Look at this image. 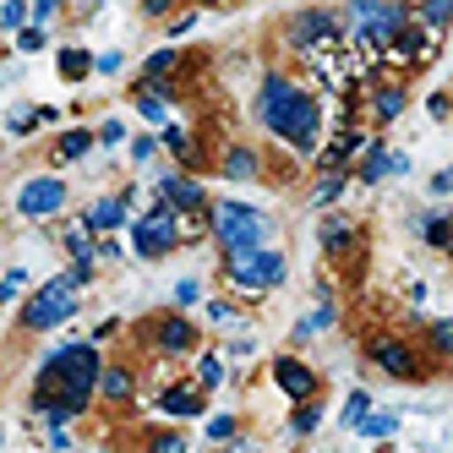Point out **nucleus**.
<instances>
[{"mask_svg": "<svg viewBox=\"0 0 453 453\" xmlns=\"http://www.w3.org/2000/svg\"><path fill=\"white\" fill-rule=\"evenodd\" d=\"M66 208V180L60 175H34V180H22V191H17V213L22 219H50V213H60Z\"/></svg>", "mask_w": 453, "mask_h": 453, "instance_id": "obj_9", "label": "nucleus"}, {"mask_svg": "<svg viewBox=\"0 0 453 453\" xmlns=\"http://www.w3.org/2000/svg\"><path fill=\"white\" fill-rule=\"evenodd\" d=\"M126 213H132V208H126L120 197H99V203H93V208L82 213V230L104 241L110 230H126Z\"/></svg>", "mask_w": 453, "mask_h": 453, "instance_id": "obj_14", "label": "nucleus"}, {"mask_svg": "<svg viewBox=\"0 0 453 453\" xmlns=\"http://www.w3.org/2000/svg\"><path fill=\"white\" fill-rule=\"evenodd\" d=\"M44 442H50L55 453H66V448H72V437H66V432H60V426H50V437H44Z\"/></svg>", "mask_w": 453, "mask_h": 453, "instance_id": "obj_49", "label": "nucleus"}, {"mask_svg": "<svg viewBox=\"0 0 453 453\" xmlns=\"http://www.w3.org/2000/svg\"><path fill=\"white\" fill-rule=\"evenodd\" d=\"M420 235H426V246H432V251H448V241H453L448 213H426V219H420Z\"/></svg>", "mask_w": 453, "mask_h": 453, "instance_id": "obj_25", "label": "nucleus"}, {"mask_svg": "<svg viewBox=\"0 0 453 453\" xmlns=\"http://www.w3.org/2000/svg\"><path fill=\"white\" fill-rule=\"evenodd\" d=\"M175 66H180V50H153L148 66H142V82H165Z\"/></svg>", "mask_w": 453, "mask_h": 453, "instance_id": "obj_26", "label": "nucleus"}, {"mask_svg": "<svg viewBox=\"0 0 453 453\" xmlns=\"http://www.w3.org/2000/svg\"><path fill=\"white\" fill-rule=\"evenodd\" d=\"M344 186H349V175H344V170L322 175V180L311 186V208H328V203H339V197H344Z\"/></svg>", "mask_w": 453, "mask_h": 453, "instance_id": "obj_24", "label": "nucleus"}, {"mask_svg": "<svg viewBox=\"0 0 453 453\" xmlns=\"http://www.w3.org/2000/svg\"><path fill=\"white\" fill-rule=\"evenodd\" d=\"M448 17H453V0H432V6L410 12V22H420V34H426V27H442Z\"/></svg>", "mask_w": 453, "mask_h": 453, "instance_id": "obj_28", "label": "nucleus"}, {"mask_svg": "<svg viewBox=\"0 0 453 453\" xmlns=\"http://www.w3.org/2000/svg\"><path fill=\"white\" fill-rule=\"evenodd\" d=\"M284 44L296 55H317V50H339L344 44V27H339V12H296L284 22Z\"/></svg>", "mask_w": 453, "mask_h": 453, "instance_id": "obj_6", "label": "nucleus"}, {"mask_svg": "<svg viewBox=\"0 0 453 453\" xmlns=\"http://www.w3.org/2000/svg\"><path fill=\"white\" fill-rule=\"evenodd\" d=\"M99 349L93 344H60L44 355V366H39V388H34V410L50 420V426H66L72 415L88 410V399L99 394Z\"/></svg>", "mask_w": 453, "mask_h": 453, "instance_id": "obj_1", "label": "nucleus"}, {"mask_svg": "<svg viewBox=\"0 0 453 453\" xmlns=\"http://www.w3.org/2000/svg\"><path fill=\"white\" fill-rule=\"evenodd\" d=\"M317 426H322V404H317V399H306L296 415H289V432H296V437H311Z\"/></svg>", "mask_w": 453, "mask_h": 453, "instance_id": "obj_27", "label": "nucleus"}, {"mask_svg": "<svg viewBox=\"0 0 453 453\" xmlns=\"http://www.w3.org/2000/svg\"><path fill=\"white\" fill-rule=\"evenodd\" d=\"M158 142H165V148H170V153L180 158V165H197V158H203V153H197V142H191V132H186V126H165V137H158Z\"/></svg>", "mask_w": 453, "mask_h": 453, "instance_id": "obj_22", "label": "nucleus"}, {"mask_svg": "<svg viewBox=\"0 0 453 453\" xmlns=\"http://www.w3.org/2000/svg\"><path fill=\"white\" fill-rule=\"evenodd\" d=\"M158 203H165L170 213H180V219H186V213H208V191L191 180V175H180V170H175V175L158 180Z\"/></svg>", "mask_w": 453, "mask_h": 453, "instance_id": "obj_10", "label": "nucleus"}, {"mask_svg": "<svg viewBox=\"0 0 453 453\" xmlns=\"http://www.w3.org/2000/svg\"><path fill=\"white\" fill-rule=\"evenodd\" d=\"M208 322H219V328H235V322H241V311H235L230 301H208Z\"/></svg>", "mask_w": 453, "mask_h": 453, "instance_id": "obj_38", "label": "nucleus"}, {"mask_svg": "<svg viewBox=\"0 0 453 453\" xmlns=\"http://www.w3.org/2000/svg\"><path fill=\"white\" fill-rule=\"evenodd\" d=\"M22 289H27V268H12L6 279H0V306H6V301H17Z\"/></svg>", "mask_w": 453, "mask_h": 453, "instance_id": "obj_37", "label": "nucleus"}, {"mask_svg": "<svg viewBox=\"0 0 453 453\" xmlns=\"http://www.w3.org/2000/svg\"><path fill=\"white\" fill-rule=\"evenodd\" d=\"M0 27H6V34H22V27H27V6H22V0H6V6H0Z\"/></svg>", "mask_w": 453, "mask_h": 453, "instance_id": "obj_35", "label": "nucleus"}, {"mask_svg": "<svg viewBox=\"0 0 453 453\" xmlns=\"http://www.w3.org/2000/svg\"><path fill=\"white\" fill-rule=\"evenodd\" d=\"M366 415H372V394H366V388H355V394L344 399V426L355 432V426H361Z\"/></svg>", "mask_w": 453, "mask_h": 453, "instance_id": "obj_30", "label": "nucleus"}, {"mask_svg": "<svg viewBox=\"0 0 453 453\" xmlns=\"http://www.w3.org/2000/svg\"><path fill=\"white\" fill-rule=\"evenodd\" d=\"M93 142H104V148H115V142H126V126L120 120H104L99 132H93Z\"/></svg>", "mask_w": 453, "mask_h": 453, "instance_id": "obj_41", "label": "nucleus"}, {"mask_svg": "<svg viewBox=\"0 0 453 453\" xmlns=\"http://www.w3.org/2000/svg\"><path fill=\"white\" fill-rule=\"evenodd\" d=\"M448 191H453V175L437 170V175H432V197H448Z\"/></svg>", "mask_w": 453, "mask_h": 453, "instance_id": "obj_48", "label": "nucleus"}, {"mask_svg": "<svg viewBox=\"0 0 453 453\" xmlns=\"http://www.w3.org/2000/svg\"><path fill=\"white\" fill-rule=\"evenodd\" d=\"M224 382V361L219 355H197V388H219Z\"/></svg>", "mask_w": 453, "mask_h": 453, "instance_id": "obj_34", "label": "nucleus"}, {"mask_svg": "<svg viewBox=\"0 0 453 453\" xmlns=\"http://www.w3.org/2000/svg\"><path fill=\"white\" fill-rule=\"evenodd\" d=\"M224 453H257V448H251V442H241V437H235V442H230V448H224Z\"/></svg>", "mask_w": 453, "mask_h": 453, "instance_id": "obj_50", "label": "nucleus"}, {"mask_svg": "<svg viewBox=\"0 0 453 453\" xmlns=\"http://www.w3.org/2000/svg\"><path fill=\"white\" fill-rule=\"evenodd\" d=\"M180 246V213H170L165 203H158L153 213H142V219H132V251L137 257H170Z\"/></svg>", "mask_w": 453, "mask_h": 453, "instance_id": "obj_7", "label": "nucleus"}, {"mask_svg": "<svg viewBox=\"0 0 453 453\" xmlns=\"http://www.w3.org/2000/svg\"><path fill=\"white\" fill-rule=\"evenodd\" d=\"M148 453H186V437L180 432H153L148 437Z\"/></svg>", "mask_w": 453, "mask_h": 453, "instance_id": "obj_36", "label": "nucleus"}, {"mask_svg": "<svg viewBox=\"0 0 453 453\" xmlns=\"http://www.w3.org/2000/svg\"><path fill=\"white\" fill-rule=\"evenodd\" d=\"M355 432H361V437H394L399 432V415H366Z\"/></svg>", "mask_w": 453, "mask_h": 453, "instance_id": "obj_32", "label": "nucleus"}, {"mask_svg": "<svg viewBox=\"0 0 453 453\" xmlns=\"http://www.w3.org/2000/svg\"><path fill=\"white\" fill-rule=\"evenodd\" d=\"M284 251H230L224 257V279H230L235 289H246V296H263V289H279L284 284Z\"/></svg>", "mask_w": 453, "mask_h": 453, "instance_id": "obj_5", "label": "nucleus"}, {"mask_svg": "<svg viewBox=\"0 0 453 453\" xmlns=\"http://www.w3.org/2000/svg\"><path fill=\"white\" fill-rule=\"evenodd\" d=\"M426 344H432V361H448V349H453V322H448V317H437V322H432Z\"/></svg>", "mask_w": 453, "mask_h": 453, "instance_id": "obj_29", "label": "nucleus"}, {"mask_svg": "<svg viewBox=\"0 0 453 453\" xmlns=\"http://www.w3.org/2000/svg\"><path fill=\"white\" fill-rule=\"evenodd\" d=\"M257 120H263L284 148H296V153H317V142H322V104H317V93H306L296 77H284V72H268L263 88H257Z\"/></svg>", "mask_w": 453, "mask_h": 453, "instance_id": "obj_2", "label": "nucleus"}, {"mask_svg": "<svg viewBox=\"0 0 453 453\" xmlns=\"http://www.w3.org/2000/svg\"><path fill=\"white\" fill-rule=\"evenodd\" d=\"M93 72H104V77L120 72V55H115V50H110V55H93Z\"/></svg>", "mask_w": 453, "mask_h": 453, "instance_id": "obj_46", "label": "nucleus"}, {"mask_svg": "<svg viewBox=\"0 0 453 453\" xmlns=\"http://www.w3.org/2000/svg\"><path fill=\"white\" fill-rule=\"evenodd\" d=\"M132 388H137V382H132V372H126V366H104V372H99V394H104L110 404H126V399H132Z\"/></svg>", "mask_w": 453, "mask_h": 453, "instance_id": "obj_20", "label": "nucleus"}, {"mask_svg": "<svg viewBox=\"0 0 453 453\" xmlns=\"http://www.w3.org/2000/svg\"><path fill=\"white\" fill-rule=\"evenodd\" d=\"M197 296H203L197 279H180V284H175V306H197Z\"/></svg>", "mask_w": 453, "mask_h": 453, "instance_id": "obj_42", "label": "nucleus"}, {"mask_svg": "<svg viewBox=\"0 0 453 453\" xmlns=\"http://www.w3.org/2000/svg\"><path fill=\"white\" fill-rule=\"evenodd\" d=\"M55 12H60V6H55V0H39V6H34V12H27V17H34V27H44V22H55Z\"/></svg>", "mask_w": 453, "mask_h": 453, "instance_id": "obj_43", "label": "nucleus"}, {"mask_svg": "<svg viewBox=\"0 0 453 453\" xmlns=\"http://www.w3.org/2000/svg\"><path fill=\"white\" fill-rule=\"evenodd\" d=\"M88 148H93V132H88V126H77V132H66V137L55 142V165H72V158H82Z\"/></svg>", "mask_w": 453, "mask_h": 453, "instance_id": "obj_23", "label": "nucleus"}, {"mask_svg": "<svg viewBox=\"0 0 453 453\" xmlns=\"http://www.w3.org/2000/svg\"><path fill=\"white\" fill-rule=\"evenodd\" d=\"M137 110H142L148 120H165V104H158V99H148V93H137Z\"/></svg>", "mask_w": 453, "mask_h": 453, "instance_id": "obj_45", "label": "nucleus"}, {"mask_svg": "<svg viewBox=\"0 0 453 453\" xmlns=\"http://www.w3.org/2000/svg\"><path fill=\"white\" fill-rule=\"evenodd\" d=\"M404 104H410V88H404V82H377V88H372V115H377V126L399 120Z\"/></svg>", "mask_w": 453, "mask_h": 453, "instance_id": "obj_17", "label": "nucleus"}, {"mask_svg": "<svg viewBox=\"0 0 453 453\" xmlns=\"http://www.w3.org/2000/svg\"><path fill=\"white\" fill-rule=\"evenodd\" d=\"M66 251L77 257V263H93V235L82 230V224H72V230H66Z\"/></svg>", "mask_w": 453, "mask_h": 453, "instance_id": "obj_33", "label": "nucleus"}, {"mask_svg": "<svg viewBox=\"0 0 453 453\" xmlns=\"http://www.w3.org/2000/svg\"><path fill=\"white\" fill-rule=\"evenodd\" d=\"M72 317H77V289L66 284V273H55L50 284H39L34 296H27L22 328L27 334H50V328H60V322H72Z\"/></svg>", "mask_w": 453, "mask_h": 453, "instance_id": "obj_4", "label": "nucleus"}, {"mask_svg": "<svg viewBox=\"0 0 453 453\" xmlns=\"http://www.w3.org/2000/svg\"><path fill=\"white\" fill-rule=\"evenodd\" d=\"M334 317H339V311H334V301H322V306L301 322V328H296V339H311V334H322V328H334Z\"/></svg>", "mask_w": 453, "mask_h": 453, "instance_id": "obj_31", "label": "nucleus"}, {"mask_svg": "<svg viewBox=\"0 0 453 453\" xmlns=\"http://www.w3.org/2000/svg\"><path fill=\"white\" fill-rule=\"evenodd\" d=\"M158 410L175 415V420H191V415L208 410V394H203V388H191V382H175V388H165V394H158Z\"/></svg>", "mask_w": 453, "mask_h": 453, "instance_id": "obj_15", "label": "nucleus"}, {"mask_svg": "<svg viewBox=\"0 0 453 453\" xmlns=\"http://www.w3.org/2000/svg\"><path fill=\"white\" fill-rule=\"evenodd\" d=\"M153 148H158V137H137V142H132V158H137V165H148Z\"/></svg>", "mask_w": 453, "mask_h": 453, "instance_id": "obj_44", "label": "nucleus"}, {"mask_svg": "<svg viewBox=\"0 0 453 453\" xmlns=\"http://www.w3.org/2000/svg\"><path fill=\"white\" fill-rule=\"evenodd\" d=\"M361 148H366V132H355V126H339V137H334L328 148L317 153V165H322V175H334V170H344V158H349V153H361Z\"/></svg>", "mask_w": 453, "mask_h": 453, "instance_id": "obj_16", "label": "nucleus"}, {"mask_svg": "<svg viewBox=\"0 0 453 453\" xmlns=\"http://www.w3.org/2000/svg\"><path fill=\"white\" fill-rule=\"evenodd\" d=\"M366 361H372L377 372H388L394 382H420V377H426V366H420L415 344H404V339H394V334L366 339Z\"/></svg>", "mask_w": 453, "mask_h": 453, "instance_id": "obj_8", "label": "nucleus"}, {"mask_svg": "<svg viewBox=\"0 0 453 453\" xmlns=\"http://www.w3.org/2000/svg\"><path fill=\"white\" fill-rule=\"evenodd\" d=\"M153 349L158 355H191V349H197V328H191V317H180V311L158 317L153 322Z\"/></svg>", "mask_w": 453, "mask_h": 453, "instance_id": "obj_12", "label": "nucleus"}, {"mask_svg": "<svg viewBox=\"0 0 453 453\" xmlns=\"http://www.w3.org/2000/svg\"><path fill=\"white\" fill-rule=\"evenodd\" d=\"M55 66H60V77H66V82H82V77H93V55H88L82 44H66Z\"/></svg>", "mask_w": 453, "mask_h": 453, "instance_id": "obj_21", "label": "nucleus"}, {"mask_svg": "<svg viewBox=\"0 0 453 453\" xmlns=\"http://www.w3.org/2000/svg\"><path fill=\"white\" fill-rule=\"evenodd\" d=\"M355 180H361V186L388 180V142L382 137H366V158H361V170H355Z\"/></svg>", "mask_w": 453, "mask_h": 453, "instance_id": "obj_19", "label": "nucleus"}, {"mask_svg": "<svg viewBox=\"0 0 453 453\" xmlns=\"http://www.w3.org/2000/svg\"><path fill=\"white\" fill-rule=\"evenodd\" d=\"M208 437L213 442H235V415H213L208 420Z\"/></svg>", "mask_w": 453, "mask_h": 453, "instance_id": "obj_39", "label": "nucleus"}, {"mask_svg": "<svg viewBox=\"0 0 453 453\" xmlns=\"http://www.w3.org/2000/svg\"><path fill=\"white\" fill-rule=\"evenodd\" d=\"M44 44H50V39H44V27H22V34H17V50H22V55H39Z\"/></svg>", "mask_w": 453, "mask_h": 453, "instance_id": "obj_40", "label": "nucleus"}, {"mask_svg": "<svg viewBox=\"0 0 453 453\" xmlns=\"http://www.w3.org/2000/svg\"><path fill=\"white\" fill-rule=\"evenodd\" d=\"M273 382H279V394L296 399V404L317 399V372L306 361H296V355H279V361H273Z\"/></svg>", "mask_w": 453, "mask_h": 453, "instance_id": "obj_11", "label": "nucleus"}, {"mask_svg": "<svg viewBox=\"0 0 453 453\" xmlns=\"http://www.w3.org/2000/svg\"><path fill=\"white\" fill-rule=\"evenodd\" d=\"M317 246L334 257V263H344V257L361 246V230H355V219H344V213H328L322 219V230H317Z\"/></svg>", "mask_w": 453, "mask_h": 453, "instance_id": "obj_13", "label": "nucleus"}, {"mask_svg": "<svg viewBox=\"0 0 453 453\" xmlns=\"http://www.w3.org/2000/svg\"><path fill=\"white\" fill-rule=\"evenodd\" d=\"M426 110H432V120H448V93H432Z\"/></svg>", "mask_w": 453, "mask_h": 453, "instance_id": "obj_47", "label": "nucleus"}, {"mask_svg": "<svg viewBox=\"0 0 453 453\" xmlns=\"http://www.w3.org/2000/svg\"><path fill=\"white\" fill-rule=\"evenodd\" d=\"M219 170L230 175V180H257V170H263V165H257V153H251L246 142H235V148H224V158H219Z\"/></svg>", "mask_w": 453, "mask_h": 453, "instance_id": "obj_18", "label": "nucleus"}, {"mask_svg": "<svg viewBox=\"0 0 453 453\" xmlns=\"http://www.w3.org/2000/svg\"><path fill=\"white\" fill-rule=\"evenodd\" d=\"M208 235L230 251H263L268 246V213L251 203H213L208 208Z\"/></svg>", "mask_w": 453, "mask_h": 453, "instance_id": "obj_3", "label": "nucleus"}]
</instances>
